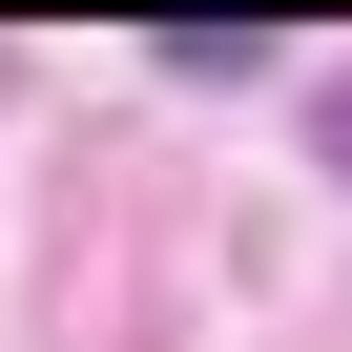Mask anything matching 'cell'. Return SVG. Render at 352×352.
Wrapping results in <instances>:
<instances>
[{"mask_svg":"<svg viewBox=\"0 0 352 352\" xmlns=\"http://www.w3.org/2000/svg\"><path fill=\"white\" fill-rule=\"evenodd\" d=\"M145 63H166V83H249V63H270V21H166Z\"/></svg>","mask_w":352,"mask_h":352,"instance_id":"cell-1","label":"cell"},{"mask_svg":"<svg viewBox=\"0 0 352 352\" xmlns=\"http://www.w3.org/2000/svg\"><path fill=\"white\" fill-rule=\"evenodd\" d=\"M311 145H331V187H352V83H311Z\"/></svg>","mask_w":352,"mask_h":352,"instance_id":"cell-2","label":"cell"}]
</instances>
